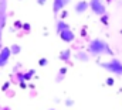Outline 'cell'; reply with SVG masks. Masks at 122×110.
<instances>
[{"instance_id":"5","label":"cell","mask_w":122,"mask_h":110,"mask_svg":"<svg viewBox=\"0 0 122 110\" xmlns=\"http://www.w3.org/2000/svg\"><path fill=\"white\" fill-rule=\"evenodd\" d=\"M10 55H11V52H10V48L9 47H4V48L0 50V66H4L9 62Z\"/></svg>"},{"instance_id":"20","label":"cell","mask_w":122,"mask_h":110,"mask_svg":"<svg viewBox=\"0 0 122 110\" xmlns=\"http://www.w3.org/2000/svg\"><path fill=\"white\" fill-rule=\"evenodd\" d=\"M65 103H67V105H68V106H72V100H70V99H68V100H67V102H65Z\"/></svg>"},{"instance_id":"9","label":"cell","mask_w":122,"mask_h":110,"mask_svg":"<svg viewBox=\"0 0 122 110\" xmlns=\"http://www.w3.org/2000/svg\"><path fill=\"white\" fill-rule=\"evenodd\" d=\"M67 28H70V26L65 23V21H62V20H60L58 23H57V26H56V31L60 34L61 31H64V30H67Z\"/></svg>"},{"instance_id":"12","label":"cell","mask_w":122,"mask_h":110,"mask_svg":"<svg viewBox=\"0 0 122 110\" xmlns=\"http://www.w3.org/2000/svg\"><path fill=\"white\" fill-rule=\"evenodd\" d=\"M99 21H101V24H104V26H108V23H109V17H108V14L105 13V14L99 16Z\"/></svg>"},{"instance_id":"7","label":"cell","mask_w":122,"mask_h":110,"mask_svg":"<svg viewBox=\"0 0 122 110\" xmlns=\"http://www.w3.org/2000/svg\"><path fill=\"white\" fill-rule=\"evenodd\" d=\"M64 7H65V4H64L62 0H54L53 1V11H54V14H58Z\"/></svg>"},{"instance_id":"24","label":"cell","mask_w":122,"mask_h":110,"mask_svg":"<svg viewBox=\"0 0 122 110\" xmlns=\"http://www.w3.org/2000/svg\"><path fill=\"white\" fill-rule=\"evenodd\" d=\"M121 32H122V31H121Z\"/></svg>"},{"instance_id":"13","label":"cell","mask_w":122,"mask_h":110,"mask_svg":"<svg viewBox=\"0 0 122 110\" xmlns=\"http://www.w3.org/2000/svg\"><path fill=\"white\" fill-rule=\"evenodd\" d=\"M34 73H36V71H34V69L29 71L27 73H24V75H23V81H30V78L34 75Z\"/></svg>"},{"instance_id":"23","label":"cell","mask_w":122,"mask_h":110,"mask_svg":"<svg viewBox=\"0 0 122 110\" xmlns=\"http://www.w3.org/2000/svg\"><path fill=\"white\" fill-rule=\"evenodd\" d=\"M50 110H54V109H50Z\"/></svg>"},{"instance_id":"22","label":"cell","mask_w":122,"mask_h":110,"mask_svg":"<svg viewBox=\"0 0 122 110\" xmlns=\"http://www.w3.org/2000/svg\"><path fill=\"white\" fill-rule=\"evenodd\" d=\"M107 1H112V0H107Z\"/></svg>"},{"instance_id":"17","label":"cell","mask_w":122,"mask_h":110,"mask_svg":"<svg viewBox=\"0 0 122 110\" xmlns=\"http://www.w3.org/2000/svg\"><path fill=\"white\" fill-rule=\"evenodd\" d=\"M46 1H47V0H37V3H38L40 6H43V4H46Z\"/></svg>"},{"instance_id":"3","label":"cell","mask_w":122,"mask_h":110,"mask_svg":"<svg viewBox=\"0 0 122 110\" xmlns=\"http://www.w3.org/2000/svg\"><path fill=\"white\" fill-rule=\"evenodd\" d=\"M90 9L97 16H102L107 13V7H105L102 0H90Z\"/></svg>"},{"instance_id":"4","label":"cell","mask_w":122,"mask_h":110,"mask_svg":"<svg viewBox=\"0 0 122 110\" xmlns=\"http://www.w3.org/2000/svg\"><path fill=\"white\" fill-rule=\"evenodd\" d=\"M88 9H90V3L85 1V0H80V1H77L75 6H74V10H75L77 14H84Z\"/></svg>"},{"instance_id":"2","label":"cell","mask_w":122,"mask_h":110,"mask_svg":"<svg viewBox=\"0 0 122 110\" xmlns=\"http://www.w3.org/2000/svg\"><path fill=\"white\" fill-rule=\"evenodd\" d=\"M99 65H101L105 71H108V72H111V73H114V75L122 76V62L118 58H112V59H109V61H107V62H99Z\"/></svg>"},{"instance_id":"18","label":"cell","mask_w":122,"mask_h":110,"mask_svg":"<svg viewBox=\"0 0 122 110\" xmlns=\"http://www.w3.org/2000/svg\"><path fill=\"white\" fill-rule=\"evenodd\" d=\"M67 16H68V13H67V11H62V13H61V17H62V18H65Z\"/></svg>"},{"instance_id":"21","label":"cell","mask_w":122,"mask_h":110,"mask_svg":"<svg viewBox=\"0 0 122 110\" xmlns=\"http://www.w3.org/2000/svg\"><path fill=\"white\" fill-rule=\"evenodd\" d=\"M62 1H64V4H65V6H67V4H68V3H70V1H71V0H62Z\"/></svg>"},{"instance_id":"16","label":"cell","mask_w":122,"mask_h":110,"mask_svg":"<svg viewBox=\"0 0 122 110\" xmlns=\"http://www.w3.org/2000/svg\"><path fill=\"white\" fill-rule=\"evenodd\" d=\"M14 26H16V27H17V28L23 27V24H21V23H20V21H16V23H14Z\"/></svg>"},{"instance_id":"15","label":"cell","mask_w":122,"mask_h":110,"mask_svg":"<svg viewBox=\"0 0 122 110\" xmlns=\"http://www.w3.org/2000/svg\"><path fill=\"white\" fill-rule=\"evenodd\" d=\"M114 83H115V81H114L112 78H108V79H107V85H108V86H112Z\"/></svg>"},{"instance_id":"10","label":"cell","mask_w":122,"mask_h":110,"mask_svg":"<svg viewBox=\"0 0 122 110\" xmlns=\"http://www.w3.org/2000/svg\"><path fill=\"white\" fill-rule=\"evenodd\" d=\"M75 58H77L78 61H81V62H87V61L90 59V55H88V52H82V51H80V52H77Z\"/></svg>"},{"instance_id":"1","label":"cell","mask_w":122,"mask_h":110,"mask_svg":"<svg viewBox=\"0 0 122 110\" xmlns=\"http://www.w3.org/2000/svg\"><path fill=\"white\" fill-rule=\"evenodd\" d=\"M88 54L98 56V55H114V52L108 45V42H105L101 38H94L88 44Z\"/></svg>"},{"instance_id":"19","label":"cell","mask_w":122,"mask_h":110,"mask_svg":"<svg viewBox=\"0 0 122 110\" xmlns=\"http://www.w3.org/2000/svg\"><path fill=\"white\" fill-rule=\"evenodd\" d=\"M23 28H24V30H30V26H29V24H23Z\"/></svg>"},{"instance_id":"11","label":"cell","mask_w":122,"mask_h":110,"mask_svg":"<svg viewBox=\"0 0 122 110\" xmlns=\"http://www.w3.org/2000/svg\"><path fill=\"white\" fill-rule=\"evenodd\" d=\"M20 51H21V47H20V45H17V44H14V45H11V47H10V52H11L13 55L20 54Z\"/></svg>"},{"instance_id":"14","label":"cell","mask_w":122,"mask_h":110,"mask_svg":"<svg viewBox=\"0 0 122 110\" xmlns=\"http://www.w3.org/2000/svg\"><path fill=\"white\" fill-rule=\"evenodd\" d=\"M38 64H40V66H46V65L48 64V61H47L46 58H41V59L38 61Z\"/></svg>"},{"instance_id":"8","label":"cell","mask_w":122,"mask_h":110,"mask_svg":"<svg viewBox=\"0 0 122 110\" xmlns=\"http://www.w3.org/2000/svg\"><path fill=\"white\" fill-rule=\"evenodd\" d=\"M58 58H60L61 61H68L70 58H71V50H62L60 52V55H58Z\"/></svg>"},{"instance_id":"6","label":"cell","mask_w":122,"mask_h":110,"mask_svg":"<svg viewBox=\"0 0 122 110\" xmlns=\"http://www.w3.org/2000/svg\"><path fill=\"white\" fill-rule=\"evenodd\" d=\"M60 37H61V40H62L64 42H72V41L75 40V34L71 31V28H67V30L61 31Z\"/></svg>"}]
</instances>
